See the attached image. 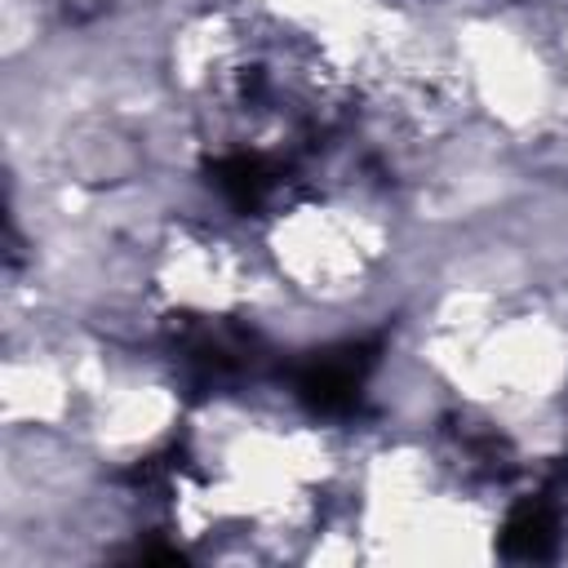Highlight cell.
Masks as SVG:
<instances>
[{
	"label": "cell",
	"instance_id": "6da1fadb",
	"mask_svg": "<svg viewBox=\"0 0 568 568\" xmlns=\"http://www.w3.org/2000/svg\"><path fill=\"white\" fill-rule=\"evenodd\" d=\"M550 541H555V510L546 497L524 501L501 532V550L515 559H541V555H550Z\"/></svg>",
	"mask_w": 568,
	"mask_h": 568
}]
</instances>
